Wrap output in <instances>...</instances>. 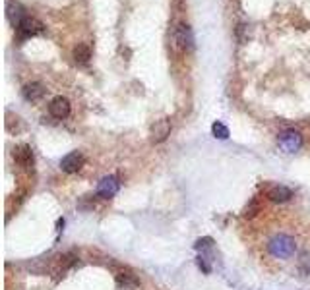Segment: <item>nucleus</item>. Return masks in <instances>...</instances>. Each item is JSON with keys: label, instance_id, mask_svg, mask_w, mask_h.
<instances>
[{"label": "nucleus", "instance_id": "4468645a", "mask_svg": "<svg viewBox=\"0 0 310 290\" xmlns=\"http://www.w3.org/2000/svg\"><path fill=\"white\" fill-rule=\"evenodd\" d=\"M76 259H78V257H76V253H72V251H70V253H64V255L60 257L58 265H56V269H54V275H58V277H60L62 273H66L68 269L76 263Z\"/></svg>", "mask_w": 310, "mask_h": 290}, {"label": "nucleus", "instance_id": "423d86ee", "mask_svg": "<svg viewBox=\"0 0 310 290\" xmlns=\"http://www.w3.org/2000/svg\"><path fill=\"white\" fill-rule=\"evenodd\" d=\"M83 163H85V157H83V153L81 151H72V153H68L66 157H62L60 161V169L64 172H78L83 167Z\"/></svg>", "mask_w": 310, "mask_h": 290}, {"label": "nucleus", "instance_id": "20e7f679", "mask_svg": "<svg viewBox=\"0 0 310 290\" xmlns=\"http://www.w3.org/2000/svg\"><path fill=\"white\" fill-rule=\"evenodd\" d=\"M115 280H117L119 288H124V290H132L140 286V278L136 277L130 269H126V267L115 269Z\"/></svg>", "mask_w": 310, "mask_h": 290}, {"label": "nucleus", "instance_id": "aec40b11", "mask_svg": "<svg viewBox=\"0 0 310 290\" xmlns=\"http://www.w3.org/2000/svg\"><path fill=\"white\" fill-rule=\"evenodd\" d=\"M198 265H200V269H203V273H210V271H212V269H210V265L205 263V261H203L202 257L198 259Z\"/></svg>", "mask_w": 310, "mask_h": 290}, {"label": "nucleus", "instance_id": "f03ea898", "mask_svg": "<svg viewBox=\"0 0 310 290\" xmlns=\"http://www.w3.org/2000/svg\"><path fill=\"white\" fill-rule=\"evenodd\" d=\"M14 161L20 169L24 171H33V163H35V157H33V149L29 145H18L14 149Z\"/></svg>", "mask_w": 310, "mask_h": 290}, {"label": "nucleus", "instance_id": "9d476101", "mask_svg": "<svg viewBox=\"0 0 310 290\" xmlns=\"http://www.w3.org/2000/svg\"><path fill=\"white\" fill-rule=\"evenodd\" d=\"M169 133H171V122L167 118H163V120H157V122L151 126L149 135H151V141H153V143H161V141H165V139L169 137Z\"/></svg>", "mask_w": 310, "mask_h": 290}, {"label": "nucleus", "instance_id": "f8f14e48", "mask_svg": "<svg viewBox=\"0 0 310 290\" xmlns=\"http://www.w3.org/2000/svg\"><path fill=\"white\" fill-rule=\"evenodd\" d=\"M268 198L271 201H275V203H285V201H289L293 198V190L287 188V186H273V188L268 190Z\"/></svg>", "mask_w": 310, "mask_h": 290}, {"label": "nucleus", "instance_id": "6ab92c4d", "mask_svg": "<svg viewBox=\"0 0 310 290\" xmlns=\"http://www.w3.org/2000/svg\"><path fill=\"white\" fill-rule=\"evenodd\" d=\"M212 244H214L212 238H203V240H198V242H196V248L200 250V248H208V246H212Z\"/></svg>", "mask_w": 310, "mask_h": 290}, {"label": "nucleus", "instance_id": "7ed1b4c3", "mask_svg": "<svg viewBox=\"0 0 310 290\" xmlns=\"http://www.w3.org/2000/svg\"><path fill=\"white\" fill-rule=\"evenodd\" d=\"M45 31V26L41 24L37 18H31V16H26L22 20V24L18 26V33L22 39H27V37H33V35H39Z\"/></svg>", "mask_w": 310, "mask_h": 290}, {"label": "nucleus", "instance_id": "1a4fd4ad", "mask_svg": "<svg viewBox=\"0 0 310 290\" xmlns=\"http://www.w3.org/2000/svg\"><path fill=\"white\" fill-rule=\"evenodd\" d=\"M175 43L178 49L186 51V49H194V37H192V31H190L188 26L180 24V26L175 29Z\"/></svg>", "mask_w": 310, "mask_h": 290}, {"label": "nucleus", "instance_id": "dca6fc26", "mask_svg": "<svg viewBox=\"0 0 310 290\" xmlns=\"http://www.w3.org/2000/svg\"><path fill=\"white\" fill-rule=\"evenodd\" d=\"M260 211H262V205H260V201L254 198V199H250V203L244 207L243 217H244V219H254V217H256Z\"/></svg>", "mask_w": 310, "mask_h": 290}, {"label": "nucleus", "instance_id": "9b49d317", "mask_svg": "<svg viewBox=\"0 0 310 290\" xmlns=\"http://www.w3.org/2000/svg\"><path fill=\"white\" fill-rule=\"evenodd\" d=\"M22 95H24V99L29 101V103H37V101H41L45 97V87L41 85L39 81H31V83L24 85Z\"/></svg>", "mask_w": 310, "mask_h": 290}, {"label": "nucleus", "instance_id": "f257e3e1", "mask_svg": "<svg viewBox=\"0 0 310 290\" xmlns=\"http://www.w3.org/2000/svg\"><path fill=\"white\" fill-rule=\"evenodd\" d=\"M268 251L275 259H291L297 251V242L287 234H275L268 242Z\"/></svg>", "mask_w": 310, "mask_h": 290}, {"label": "nucleus", "instance_id": "ddd939ff", "mask_svg": "<svg viewBox=\"0 0 310 290\" xmlns=\"http://www.w3.org/2000/svg\"><path fill=\"white\" fill-rule=\"evenodd\" d=\"M26 10H24V6L20 4V2H8V6H6V16H8V20H10V24L12 26H20L22 24V20L26 18Z\"/></svg>", "mask_w": 310, "mask_h": 290}, {"label": "nucleus", "instance_id": "6e6552de", "mask_svg": "<svg viewBox=\"0 0 310 290\" xmlns=\"http://www.w3.org/2000/svg\"><path fill=\"white\" fill-rule=\"evenodd\" d=\"M49 114L56 120H64L70 114V101L66 97H54L49 105Z\"/></svg>", "mask_w": 310, "mask_h": 290}, {"label": "nucleus", "instance_id": "a211bd4d", "mask_svg": "<svg viewBox=\"0 0 310 290\" xmlns=\"http://www.w3.org/2000/svg\"><path fill=\"white\" fill-rule=\"evenodd\" d=\"M297 269L300 275H310V257L306 253L300 255V259H298V263H297Z\"/></svg>", "mask_w": 310, "mask_h": 290}, {"label": "nucleus", "instance_id": "2eb2a0df", "mask_svg": "<svg viewBox=\"0 0 310 290\" xmlns=\"http://www.w3.org/2000/svg\"><path fill=\"white\" fill-rule=\"evenodd\" d=\"M89 58H91V49H89L87 45H78V47L74 49V60H76L78 64H87Z\"/></svg>", "mask_w": 310, "mask_h": 290}, {"label": "nucleus", "instance_id": "0eeeda50", "mask_svg": "<svg viewBox=\"0 0 310 290\" xmlns=\"http://www.w3.org/2000/svg\"><path fill=\"white\" fill-rule=\"evenodd\" d=\"M119 190H121L119 178H117V176H105V178L99 182V186H97V196L109 199V198H113Z\"/></svg>", "mask_w": 310, "mask_h": 290}, {"label": "nucleus", "instance_id": "39448f33", "mask_svg": "<svg viewBox=\"0 0 310 290\" xmlns=\"http://www.w3.org/2000/svg\"><path fill=\"white\" fill-rule=\"evenodd\" d=\"M300 145H302V135L295 130H287L279 135V147L287 151V153H295L300 149Z\"/></svg>", "mask_w": 310, "mask_h": 290}, {"label": "nucleus", "instance_id": "f3484780", "mask_svg": "<svg viewBox=\"0 0 310 290\" xmlns=\"http://www.w3.org/2000/svg\"><path fill=\"white\" fill-rule=\"evenodd\" d=\"M212 133L219 137V139H227L229 137V128L223 124V122H214L212 124Z\"/></svg>", "mask_w": 310, "mask_h": 290}]
</instances>
